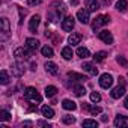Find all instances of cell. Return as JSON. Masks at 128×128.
Listing matches in <instances>:
<instances>
[{
	"label": "cell",
	"instance_id": "1",
	"mask_svg": "<svg viewBox=\"0 0 128 128\" xmlns=\"http://www.w3.org/2000/svg\"><path fill=\"white\" fill-rule=\"evenodd\" d=\"M65 11H66L65 5H62V3H53L51 9L48 11V20L53 21V23H56L57 20H60V17L63 14H65Z\"/></svg>",
	"mask_w": 128,
	"mask_h": 128
},
{
	"label": "cell",
	"instance_id": "2",
	"mask_svg": "<svg viewBox=\"0 0 128 128\" xmlns=\"http://www.w3.org/2000/svg\"><path fill=\"white\" fill-rule=\"evenodd\" d=\"M24 98H26L27 101H30V102H38V104L42 101V96L36 92L35 88H27V89L24 90Z\"/></svg>",
	"mask_w": 128,
	"mask_h": 128
},
{
	"label": "cell",
	"instance_id": "3",
	"mask_svg": "<svg viewBox=\"0 0 128 128\" xmlns=\"http://www.w3.org/2000/svg\"><path fill=\"white\" fill-rule=\"evenodd\" d=\"M0 24H2V29H0V32H2V35H0V39L2 41H6L9 38V33H11V27H9V20L6 17H3L2 20H0Z\"/></svg>",
	"mask_w": 128,
	"mask_h": 128
},
{
	"label": "cell",
	"instance_id": "4",
	"mask_svg": "<svg viewBox=\"0 0 128 128\" xmlns=\"http://www.w3.org/2000/svg\"><path fill=\"white\" fill-rule=\"evenodd\" d=\"M108 23H110V17H108V15H98V17L95 18V21L92 23V29H94V30H98L101 26L108 24Z\"/></svg>",
	"mask_w": 128,
	"mask_h": 128
},
{
	"label": "cell",
	"instance_id": "5",
	"mask_svg": "<svg viewBox=\"0 0 128 128\" xmlns=\"http://www.w3.org/2000/svg\"><path fill=\"white\" fill-rule=\"evenodd\" d=\"M11 71H12V76L14 77H21L24 74V65L21 63V60H17L15 63H12Z\"/></svg>",
	"mask_w": 128,
	"mask_h": 128
},
{
	"label": "cell",
	"instance_id": "6",
	"mask_svg": "<svg viewBox=\"0 0 128 128\" xmlns=\"http://www.w3.org/2000/svg\"><path fill=\"white\" fill-rule=\"evenodd\" d=\"M14 56L17 60H27L30 57V53L24 48V47H18L15 51H14Z\"/></svg>",
	"mask_w": 128,
	"mask_h": 128
},
{
	"label": "cell",
	"instance_id": "7",
	"mask_svg": "<svg viewBox=\"0 0 128 128\" xmlns=\"http://www.w3.org/2000/svg\"><path fill=\"white\" fill-rule=\"evenodd\" d=\"M112 84H113V77L110 74H102L100 77V86L101 88L108 89V88H112Z\"/></svg>",
	"mask_w": 128,
	"mask_h": 128
},
{
	"label": "cell",
	"instance_id": "8",
	"mask_svg": "<svg viewBox=\"0 0 128 128\" xmlns=\"http://www.w3.org/2000/svg\"><path fill=\"white\" fill-rule=\"evenodd\" d=\"M77 20L82 23V24H88L90 21V17H89V11L88 9H80L77 12Z\"/></svg>",
	"mask_w": 128,
	"mask_h": 128
},
{
	"label": "cell",
	"instance_id": "9",
	"mask_svg": "<svg viewBox=\"0 0 128 128\" xmlns=\"http://www.w3.org/2000/svg\"><path fill=\"white\" fill-rule=\"evenodd\" d=\"M74 18L72 17H66V18H63L62 20V29L65 30V32H71L74 29Z\"/></svg>",
	"mask_w": 128,
	"mask_h": 128
},
{
	"label": "cell",
	"instance_id": "10",
	"mask_svg": "<svg viewBox=\"0 0 128 128\" xmlns=\"http://www.w3.org/2000/svg\"><path fill=\"white\" fill-rule=\"evenodd\" d=\"M114 126H118V128H128V118L122 116V114H118L114 118Z\"/></svg>",
	"mask_w": 128,
	"mask_h": 128
},
{
	"label": "cell",
	"instance_id": "11",
	"mask_svg": "<svg viewBox=\"0 0 128 128\" xmlns=\"http://www.w3.org/2000/svg\"><path fill=\"white\" fill-rule=\"evenodd\" d=\"M82 68H83L89 76H96V74H98V68L94 65V63H90V62H84L83 65H82Z\"/></svg>",
	"mask_w": 128,
	"mask_h": 128
},
{
	"label": "cell",
	"instance_id": "12",
	"mask_svg": "<svg viewBox=\"0 0 128 128\" xmlns=\"http://www.w3.org/2000/svg\"><path fill=\"white\" fill-rule=\"evenodd\" d=\"M39 23H41V17H39V15H33V17L30 18V21H29V30H30L32 33H35L36 29H38V26H39Z\"/></svg>",
	"mask_w": 128,
	"mask_h": 128
},
{
	"label": "cell",
	"instance_id": "13",
	"mask_svg": "<svg viewBox=\"0 0 128 128\" xmlns=\"http://www.w3.org/2000/svg\"><path fill=\"white\" fill-rule=\"evenodd\" d=\"M98 38H100L102 42H106V44H112V42H113V35H112L108 30H101V32L98 33Z\"/></svg>",
	"mask_w": 128,
	"mask_h": 128
},
{
	"label": "cell",
	"instance_id": "14",
	"mask_svg": "<svg viewBox=\"0 0 128 128\" xmlns=\"http://www.w3.org/2000/svg\"><path fill=\"white\" fill-rule=\"evenodd\" d=\"M110 95H112V98L119 100L120 96H124V95H125V86L119 83V86H118V88H114V89L112 90V94H110Z\"/></svg>",
	"mask_w": 128,
	"mask_h": 128
},
{
	"label": "cell",
	"instance_id": "15",
	"mask_svg": "<svg viewBox=\"0 0 128 128\" xmlns=\"http://www.w3.org/2000/svg\"><path fill=\"white\" fill-rule=\"evenodd\" d=\"M86 8L89 12H96L100 9V2L98 0H86Z\"/></svg>",
	"mask_w": 128,
	"mask_h": 128
},
{
	"label": "cell",
	"instance_id": "16",
	"mask_svg": "<svg viewBox=\"0 0 128 128\" xmlns=\"http://www.w3.org/2000/svg\"><path fill=\"white\" fill-rule=\"evenodd\" d=\"M45 71L48 74H51V76H56L59 72V68H57V65H56L54 62H47L45 63Z\"/></svg>",
	"mask_w": 128,
	"mask_h": 128
},
{
	"label": "cell",
	"instance_id": "17",
	"mask_svg": "<svg viewBox=\"0 0 128 128\" xmlns=\"http://www.w3.org/2000/svg\"><path fill=\"white\" fill-rule=\"evenodd\" d=\"M41 112H42V116H44V118H47V119L54 118V110H53L51 107H48V106H42Z\"/></svg>",
	"mask_w": 128,
	"mask_h": 128
},
{
	"label": "cell",
	"instance_id": "18",
	"mask_svg": "<svg viewBox=\"0 0 128 128\" xmlns=\"http://www.w3.org/2000/svg\"><path fill=\"white\" fill-rule=\"evenodd\" d=\"M62 107L65 108V110H76L77 108V104L72 100H63L62 101Z\"/></svg>",
	"mask_w": 128,
	"mask_h": 128
},
{
	"label": "cell",
	"instance_id": "19",
	"mask_svg": "<svg viewBox=\"0 0 128 128\" xmlns=\"http://www.w3.org/2000/svg\"><path fill=\"white\" fill-rule=\"evenodd\" d=\"M26 44H27V47L30 50H38L39 48V41L35 39V38H27L26 39Z\"/></svg>",
	"mask_w": 128,
	"mask_h": 128
},
{
	"label": "cell",
	"instance_id": "20",
	"mask_svg": "<svg viewBox=\"0 0 128 128\" xmlns=\"http://www.w3.org/2000/svg\"><path fill=\"white\" fill-rule=\"evenodd\" d=\"M82 38H83V36H82L80 33H72V35H70L68 42H70V44H72V45H77V44H80Z\"/></svg>",
	"mask_w": 128,
	"mask_h": 128
},
{
	"label": "cell",
	"instance_id": "21",
	"mask_svg": "<svg viewBox=\"0 0 128 128\" xmlns=\"http://www.w3.org/2000/svg\"><path fill=\"white\" fill-rule=\"evenodd\" d=\"M62 57L65 59V60L72 59V48L71 47H63L62 48Z\"/></svg>",
	"mask_w": 128,
	"mask_h": 128
},
{
	"label": "cell",
	"instance_id": "22",
	"mask_svg": "<svg viewBox=\"0 0 128 128\" xmlns=\"http://www.w3.org/2000/svg\"><path fill=\"white\" fill-rule=\"evenodd\" d=\"M76 53H77V56H78V57H82V59H86V57H89V56H90V53H89V50H88L86 47H78Z\"/></svg>",
	"mask_w": 128,
	"mask_h": 128
},
{
	"label": "cell",
	"instance_id": "23",
	"mask_svg": "<svg viewBox=\"0 0 128 128\" xmlns=\"http://www.w3.org/2000/svg\"><path fill=\"white\" fill-rule=\"evenodd\" d=\"M56 94H57V88L56 86H47L45 88V96L47 98H53V96H56Z\"/></svg>",
	"mask_w": 128,
	"mask_h": 128
},
{
	"label": "cell",
	"instance_id": "24",
	"mask_svg": "<svg viewBox=\"0 0 128 128\" xmlns=\"http://www.w3.org/2000/svg\"><path fill=\"white\" fill-rule=\"evenodd\" d=\"M84 108L89 110L90 114H94V116H96V114L101 113V107H98V106H90V104H88V106H84Z\"/></svg>",
	"mask_w": 128,
	"mask_h": 128
},
{
	"label": "cell",
	"instance_id": "25",
	"mask_svg": "<svg viewBox=\"0 0 128 128\" xmlns=\"http://www.w3.org/2000/svg\"><path fill=\"white\" fill-rule=\"evenodd\" d=\"M41 53H42V56H45V57H53V54H54V51H53V48L51 47H48V45H45V47H42L41 48Z\"/></svg>",
	"mask_w": 128,
	"mask_h": 128
},
{
	"label": "cell",
	"instance_id": "26",
	"mask_svg": "<svg viewBox=\"0 0 128 128\" xmlns=\"http://www.w3.org/2000/svg\"><path fill=\"white\" fill-rule=\"evenodd\" d=\"M68 77H70V78H72V80H76V82H83V80H88L84 76L77 74V72H72V71H70V72H68Z\"/></svg>",
	"mask_w": 128,
	"mask_h": 128
},
{
	"label": "cell",
	"instance_id": "27",
	"mask_svg": "<svg viewBox=\"0 0 128 128\" xmlns=\"http://www.w3.org/2000/svg\"><path fill=\"white\" fill-rule=\"evenodd\" d=\"M72 90H74V94H76L77 96H83V95L86 94V89H84V86H82V84H76V86L72 88Z\"/></svg>",
	"mask_w": 128,
	"mask_h": 128
},
{
	"label": "cell",
	"instance_id": "28",
	"mask_svg": "<svg viewBox=\"0 0 128 128\" xmlns=\"http://www.w3.org/2000/svg\"><path fill=\"white\" fill-rule=\"evenodd\" d=\"M82 125H83L84 128H96V126H98V122L94 120V119H84Z\"/></svg>",
	"mask_w": 128,
	"mask_h": 128
},
{
	"label": "cell",
	"instance_id": "29",
	"mask_svg": "<svg viewBox=\"0 0 128 128\" xmlns=\"http://www.w3.org/2000/svg\"><path fill=\"white\" fill-rule=\"evenodd\" d=\"M126 8H128V2H126V0H119V2L116 3V9L119 12H125Z\"/></svg>",
	"mask_w": 128,
	"mask_h": 128
},
{
	"label": "cell",
	"instance_id": "30",
	"mask_svg": "<svg viewBox=\"0 0 128 128\" xmlns=\"http://www.w3.org/2000/svg\"><path fill=\"white\" fill-rule=\"evenodd\" d=\"M0 83L2 84H8L9 83V76H8V72L5 70L0 71Z\"/></svg>",
	"mask_w": 128,
	"mask_h": 128
},
{
	"label": "cell",
	"instance_id": "31",
	"mask_svg": "<svg viewBox=\"0 0 128 128\" xmlns=\"http://www.w3.org/2000/svg\"><path fill=\"white\" fill-rule=\"evenodd\" d=\"M62 122H63V124H66V125H71V124L76 122V118L71 116V114H65V116L62 118Z\"/></svg>",
	"mask_w": 128,
	"mask_h": 128
},
{
	"label": "cell",
	"instance_id": "32",
	"mask_svg": "<svg viewBox=\"0 0 128 128\" xmlns=\"http://www.w3.org/2000/svg\"><path fill=\"white\" fill-rule=\"evenodd\" d=\"M106 56H107L106 51H98V53H95L94 59H95V62H102V60L106 59Z\"/></svg>",
	"mask_w": 128,
	"mask_h": 128
},
{
	"label": "cell",
	"instance_id": "33",
	"mask_svg": "<svg viewBox=\"0 0 128 128\" xmlns=\"http://www.w3.org/2000/svg\"><path fill=\"white\" fill-rule=\"evenodd\" d=\"M116 62L119 63V65H122L124 68H128V60H126L124 56H118V57H116Z\"/></svg>",
	"mask_w": 128,
	"mask_h": 128
},
{
	"label": "cell",
	"instance_id": "34",
	"mask_svg": "<svg viewBox=\"0 0 128 128\" xmlns=\"http://www.w3.org/2000/svg\"><path fill=\"white\" fill-rule=\"evenodd\" d=\"M90 101H92V102H100V101H101V95H100L98 92H92V94H90Z\"/></svg>",
	"mask_w": 128,
	"mask_h": 128
},
{
	"label": "cell",
	"instance_id": "35",
	"mask_svg": "<svg viewBox=\"0 0 128 128\" xmlns=\"http://www.w3.org/2000/svg\"><path fill=\"white\" fill-rule=\"evenodd\" d=\"M0 119H2V120H9L11 119V113L6 112V110H2V112H0Z\"/></svg>",
	"mask_w": 128,
	"mask_h": 128
},
{
	"label": "cell",
	"instance_id": "36",
	"mask_svg": "<svg viewBox=\"0 0 128 128\" xmlns=\"http://www.w3.org/2000/svg\"><path fill=\"white\" fill-rule=\"evenodd\" d=\"M42 0H27V5L29 6H36V5H41Z\"/></svg>",
	"mask_w": 128,
	"mask_h": 128
},
{
	"label": "cell",
	"instance_id": "37",
	"mask_svg": "<svg viewBox=\"0 0 128 128\" xmlns=\"http://www.w3.org/2000/svg\"><path fill=\"white\" fill-rule=\"evenodd\" d=\"M38 125H39V126H48V128L51 126L48 122H44V120H39V122H38Z\"/></svg>",
	"mask_w": 128,
	"mask_h": 128
},
{
	"label": "cell",
	"instance_id": "38",
	"mask_svg": "<svg viewBox=\"0 0 128 128\" xmlns=\"http://www.w3.org/2000/svg\"><path fill=\"white\" fill-rule=\"evenodd\" d=\"M124 106H125V108H128V95L125 96V101H124Z\"/></svg>",
	"mask_w": 128,
	"mask_h": 128
},
{
	"label": "cell",
	"instance_id": "39",
	"mask_svg": "<svg viewBox=\"0 0 128 128\" xmlns=\"http://www.w3.org/2000/svg\"><path fill=\"white\" fill-rule=\"evenodd\" d=\"M30 70H32V71L36 70V63H35V62H32V68H30Z\"/></svg>",
	"mask_w": 128,
	"mask_h": 128
},
{
	"label": "cell",
	"instance_id": "40",
	"mask_svg": "<svg viewBox=\"0 0 128 128\" xmlns=\"http://www.w3.org/2000/svg\"><path fill=\"white\" fill-rule=\"evenodd\" d=\"M110 2L112 0H104V5H110Z\"/></svg>",
	"mask_w": 128,
	"mask_h": 128
}]
</instances>
